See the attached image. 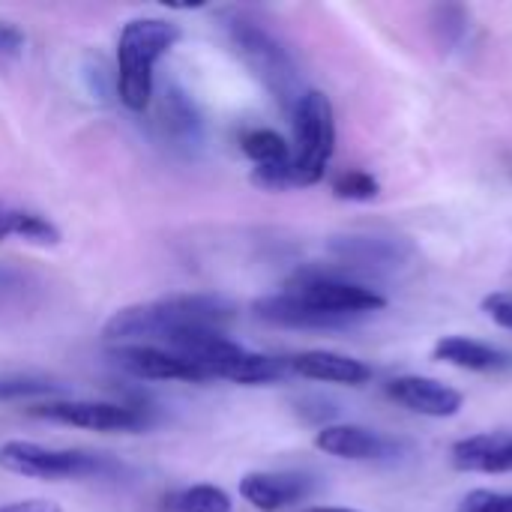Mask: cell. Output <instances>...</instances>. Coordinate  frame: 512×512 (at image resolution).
Masks as SVG:
<instances>
[{
    "instance_id": "27",
    "label": "cell",
    "mask_w": 512,
    "mask_h": 512,
    "mask_svg": "<svg viewBox=\"0 0 512 512\" xmlns=\"http://www.w3.org/2000/svg\"><path fill=\"white\" fill-rule=\"evenodd\" d=\"M0 512H63L54 501H42V498H30V501H15L0 507Z\"/></svg>"
},
{
    "instance_id": "23",
    "label": "cell",
    "mask_w": 512,
    "mask_h": 512,
    "mask_svg": "<svg viewBox=\"0 0 512 512\" xmlns=\"http://www.w3.org/2000/svg\"><path fill=\"white\" fill-rule=\"evenodd\" d=\"M432 27L438 33L441 45H456L468 33V12L462 6H438Z\"/></svg>"
},
{
    "instance_id": "15",
    "label": "cell",
    "mask_w": 512,
    "mask_h": 512,
    "mask_svg": "<svg viewBox=\"0 0 512 512\" xmlns=\"http://www.w3.org/2000/svg\"><path fill=\"white\" fill-rule=\"evenodd\" d=\"M291 372L309 381H324V384H348L360 387L372 378V369L363 360H354L348 354L336 351H303L288 357Z\"/></svg>"
},
{
    "instance_id": "1",
    "label": "cell",
    "mask_w": 512,
    "mask_h": 512,
    "mask_svg": "<svg viewBox=\"0 0 512 512\" xmlns=\"http://www.w3.org/2000/svg\"><path fill=\"white\" fill-rule=\"evenodd\" d=\"M237 318L234 300L222 294H168L150 303H135L114 312L102 336L108 342H138V339H159L174 342L177 336L195 330H222Z\"/></svg>"
},
{
    "instance_id": "14",
    "label": "cell",
    "mask_w": 512,
    "mask_h": 512,
    "mask_svg": "<svg viewBox=\"0 0 512 512\" xmlns=\"http://www.w3.org/2000/svg\"><path fill=\"white\" fill-rule=\"evenodd\" d=\"M309 492H312V480L303 474L252 471L240 480L243 501L261 512H279L291 504H300L303 498H309Z\"/></svg>"
},
{
    "instance_id": "28",
    "label": "cell",
    "mask_w": 512,
    "mask_h": 512,
    "mask_svg": "<svg viewBox=\"0 0 512 512\" xmlns=\"http://www.w3.org/2000/svg\"><path fill=\"white\" fill-rule=\"evenodd\" d=\"M306 512H354V510H339V507H312Z\"/></svg>"
},
{
    "instance_id": "3",
    "label": "cell",
    "mask_w": 512,
    "mask_h": 512,
    "mask_svg": "<svg viewBox=\"0 0 512 512\" xmlns=\"http://www.w3.org/2000/svg\"><path fill=\"white\" fill-rule=\"evenodd\" d=\"M225 30L231 36L234 51L249 66V72L273 93V99L282 108H288L294 114V108L306 90H303L300 69H297L291 51L285 48V42L279 36H273L264 24L246 18V15L228 18Z\"/></svg>"
},
{
    "instance_id": "2",
    "label": "cell",
    "mask_w": 512,
    "mask_h": 512,
    "mask_svg": "<svg viewBox=\"0 0 512 512\" xmlns=\"http://www.w3.org/2000/svg\"><path fill=\"white\" fill-rule=\"evenodd\" d=\"M183 30L165 18H132L117 36V96L129 111L153 99V69L180 42Z\"/></svg>"
},
{
    "instance_id": "5",
    "label": "cell",
    "mask_w": 512,
    "mask_h": 512,
    "mask_svg": "<svg viewBox=\"0 0 512 512\" xmlns=\"http://www.w3.org/2000/svg\"><path fill=\"white\" fill-rule=\"evenodd\" d=\"M0 468L36 480H87L114 474L117 462L87 450H51L33 441H6L0 447Z\"/></svg>"
},
{
    "instance_id": "16",
    "label": "cell",
    "mask_w": 512,
    "mask_h": 512,
    "mask_svg": "<svg viewBox=\"0 0 512 512\" xmlns=\"http://www.w3.org/2000/svg\"><path fill=\"white\" fill-rule=\"evenodd\" d=\"M435 360L450 363L468 372H510L512 354L504 348L468 339V336H444L435 345Z\"/></svg>"
},
{
    "instance_id": "19",
    "label": "cell",
    "mask_w": 512,
    "mask_h": 512,
    "mask_svg": "<svg viewBox=\"0 0 512 512\" xmlns=\"http://www.w3.org/2000/svg\"><path fill=\"white\" fill-rule=\"evenodd\" d=\"M240 150L255 162V168H273L291 162V144L273 129H249L240 135Z\"/></svg>"
},
{
    "instance_id": "25",
    "label": "cell",
    "mask_w": 512,
    "mask_h": 512,
    "mask_svg": "<svg viewBox=\"0 0 512 512\" xmlns=\"http://www.w3.org/2000/svg\"><path fill=\"white\" fill-rule=\"evenodd\" d=\"M27 48V36L18 24L12 21H0V66L15 63Z\"/></svg>"
},
{
    "instance_id": "13",
    "label": "cell",
    "mask_w": 512,
    "mask_h": 512,
    "mask_svg": "<svg viewBox=\"0 0 512 512\" xmlns=\"http://www.w3.org/2000/svg\"><path fill=\"white\" fill-rule=\"evenodd\" d=\"M453 468L465 474H512V432H483L453 444Z\"/></svg>"
},
{
    "instance_id": "17",
    "label": "cell",
    "mask_w": 512,
    "mask_h": 512,
    "mask_svg": "<svg viewBox=\"0 0 512 512\" xmlns=\"http://www.w3.org/2000/svg\"><path fill=\"white\" fill-rule=\"evenodd\" d=\"M159 126L165 132V138H171L177 147H195L201 144V114L195 108V102L177 90V87H165L162 102H159Z\"/></svg>"
},
{
    "instance_id": "22",
    "label": "cell",
    "mask_w": 512,
    "mask_h": 512,
    "mask_svg": "<svg viewBox=\"0 0 512 512\" xmlns=\"http://www.w3.org/2000/svg\"><path fill=\"white\" fill-rule=\"evenodd\" d=\"M381 192V183L369 174V171H342L336 180H333V195L342 198V201H372L378 198Z\"/></svg>"
},
{
    "instance_id": "4",
    "label": "cell",
    "mask_w": 512,
    "mask_h": 512,
    "mask_svg": "<svg viewBox=\"0 0 512 512\" xmlns=\"http://www.w3.org/2000/svg\"><path fill=\"white\" fill-rule=\"evenodd\" d=\"M336 150L333 105L321 90H306L294 108V150H291V189L315 186L324 180Z\"/></svg>"
},
{
    "instance_id": "24",
    "label": "cell",
    "mask_w": 512,
    "mask_h": 512,
    "mask_svg": "<svg viewBox=\"0 0 512 512\" xmlns=\"http://www.w3.org/2000/svg\"><path fill=\"white\" fill-rule=\"evenodd\" d=\"M459 512H512V495H507V492L477 489V492H468V495L462 498Z\"/></svg>"
},
{
    "instance_id": "12",
    "label": "cell",
    "mask_w": 512,
    "mask_h": 512,
    "mask_svg": "<svg viewBox=\"0 0 512 512\" xmlns=\"http://www.w3.org/2000/svg\"><path fill=\"white\" fill-rule=\"evenodd\" d=\"M387 396L393 402H399L402 408L423 414V417H456L462 411L465 396L435 378H423V375H402L396 381L387 384Z\"/></svg>"
},
{
    "instance_id": "26",
    "label": "cell",
    "mask_w": 512,
    "mask_h": 512,
    "mask_svg": "<svg viewBox=\"0 0 512 512\" xmlns=\"http://www.w3.org/2000/svg\"><path fill=\"white\" fill-rule=\"evenodd\" d=\"M483 312L504 330H512V297L510 294H489L483 300Z\"/></svg>"
},
{
    "instance_id": "6",
    "label": "cell",
    "mask_w": 512,
    "mask_h": 512,
    "mask_svg": "<svg viewBox=\"0 0 512 512\" xmlns=\"http://www.w3.org/2000/svg\"><path fill=\"white\" fill-rule=\"evenodd\" d=\"M348 270H342V267L339 270H330V267H300L291 276L288 291L303 297L306 303L324 309V312H333V315L363 318L369 312H381L387 306V297L378 294L375 288L351 279Z\"/></svg>"
},
{
    "instance_id": "11",
    "label": "cell",
    "mask_w": 512,
    "mask_h": 512,
    "mask_svg": "<svg viewBox=\"0 0 512 512\" xmlns=\"http://www.w3.org/2000/svg\"><path fill=\"white\" fill-rule=\"evenodd\" d=\"M252 312L255 318L267 321V324H276V327H294V330H330V327H348L360 318H351V315H333V312H324L312 303H306L303 297L291 294V291H282V294H270V297H261L252 303Z\"/></svg>"
},
{
    "instance_id": "7",
    "label": "cell",
    "mask_w": 512,
    "mask_h": 512,
    "mask_svg": "<svg viewBox=\"0 0 512 512\" xmlns=\"http://www.w3.org/2000/svg\"><path fill=\"white\" fill-rule=\"evenodd\" d=\"M30 417L93 432H141L153 423V408L123 402H48L30 408Z\"/></svg>"
},
{
    "instance_id": "8",
    "label": "cell",
    "mask_w": 512,
    "mask_h": 512,
    "mask_svg": "<svg viewBox=\"0 0 512 512\" xmlns=\"http://www.w3.org/2000/svg\"><path fill=\"white\" fill-rule=\"evenodd\" d=\"M315 447L348 462H399L411 453L408 441L387 438L363 426H324L315 438Z\"/></svg>"
},
{
    "instance_id": "10",
    "label": "cell",
    "mask_w": 512,
    "mask_h": 512,
    "mask_svg": "<svg viewBox=\"0 0 512 512\" xmlns=\"http://www.w3.org/2000/svg\"><path fill=\"white\" fill-rule=\"evenodd\" d=\"M330 252L351 270H381V267H402L414 258V246L402 237H378V234H351L336 237Z\"/></svg>"
},
{
    "instance_id": "21",
    "label": "cell",
    "mask_w": 512,
    "mask_h": 512,
    "mask_svg": "<svg viewBox=\"0 0 512 512\" xmlns=\"http://www.w3.org/2000/svg\"><path fill=\"white\" fill-rule=\"evenodd\" d=\"M54 393H63V387L45 375H33V372H3L0 375V399H6V402L33 399V396H54Z\"/></svg>"
},
{
    "instance_id": "9",
    "label": "cell",
    "mask_w": 512,
    "mask_h": 512,
    "mask_svg": "<svg viewBox=\"0 0 512 512\" xmlns=\"http://www.w3.org/2000/svg\"><path fill=\"white\" fill-rule=\"evenodd\" d=\"M114 360L120 369H126L135 378L144 381H186V384H207L210 378L204 369H198L192 360L156 348V345H120L114 351Z\"/></svg>"
},
{
    "instance_id": "20",
    "label": "cell",
    "mask_w": 512,
    "mask_h": 512,
    "mask_svg": "<svg viewBox=\"0 0 512 512\" xmlns=\"http://www.w3.org/2000/svg\"><path fill=\"white\" fill-rule=\"evenodd\" d=\"M162 512H231V495L219 486H189L165 495Z\"/></svg>"
},
{
    "instance_id": "18",
    "label": "cell",
    "mask_w": 512,
    "mask_h": 512,
    "mask_svg": "<svg viewBox=\"0 0 512 512\" xmlns=\"http://www.w3.org/2000/svg\"><path fill=\"white\" fill-rule=\"evenodd\" d=\"M9 237H21L27 243H36V246H57L60 228L39 213L0 204V243Z\"/></svg>"
}]
</instances>
